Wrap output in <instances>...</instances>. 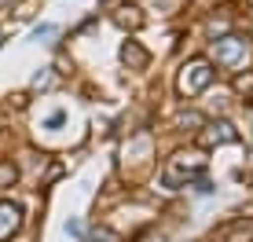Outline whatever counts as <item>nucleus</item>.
Wrapping results in <instances>:
<instances>
[{
	"label": "nucleus",
	"mask_w": 253,
	"mask_h": 242,
	"mask_svg": "<svg viewBox=\"0 0 253 242\" xmlns=\"http://www.w3.org/2000/svg\"><path fill=\"white\" fill-rule=\"evenodd\" d=\"M202 172H206V158H198L195 151H180V154H172V158L165 161V169H162V187L180 191V187H187L191 180H198Z\"/></svg>",
	"instance_id": "nucleus-1"
},
{
	"label": "nucleus",
	"mask_w": 253,
	"mask_h": 242,
	"mask_svg": "<svg viewBox=\"0 0 253 242\" xmlns=\"http://www.w3.org/2000/svg\"><path fill=\"white\" fill-rule=\"evenodd\" d=\"M213 63L224 66V70H246L250 66V40L239 37V33H224V37L213 40Z\"/></svg>",
	"instance_id": "nucleus-2"
},
{
	"label": "nucleus",
	"mask_w": 253,
	"mask_h": 242,
	"mask_svg": "<svg viewBox=\"0 0 253 242\" xmlns=\"http://www.w3.org/2000/svg\"><path fill=\"white\" fill-rule=\"evenodd\" d=\"M213 77H216L213 63H209V59H202V55H195V59H187V63H184L176 88H180V96L191 99V96H198V92H206L209 84H213Z\"/></svg>",
	"instance_id": "nucleus-3"
},
{
	"label": "nucleus",
	"mask_w": 253,
	"mask_h": 242,
	"mask_svg": "<svg viewBox=\"0 0 253 242\" xmlns=\"http://www.w3.org/2000/svg\"><path fill=\"white\" fill-rule=\"evenodd\" d=\"M195 136H198V147H224V143H235V140H239L235 125H228V121H206Z\"/></svg>",
	"instance_id": "nucleus-4"
},
{
	"label": "nucleus",
	"mask_w": 253,
	"mask_h": 242,
	"mask_svg": "<svg viewBox=\"0 0 253 242\" xmlns=\"http://www.w3.org/2000/svg\"><path fill=\"white\" fill-rule=\"evenodd\" d=\"M216 242H253V217H239L224 228H216Z\"/></svg>",
	"instance_id": "nucleus-5"
},
{
	"label": "nucleus",
	"mask_w": 253,
	"mask_h": 242,
	"mask_svg": "<svg viewBox=\"0 0 253 242\" xmlns=\"http://www.w3.org/2000/svg\"><path fill=\"white\" fill-rule=\"evenodd\" d=\"M19 224H22V209L11 205V202H0V242L11 239L19 231Z\"/></svg>",
	"instance_id": "nucleus-6"
},
{
	"label": "nucleus",
	"mask_w": 253,
	"mask_h": 242,
	"mask_svg": "<svg viewBox=\"0 0 253 242\" xmlns=\"http://www.w3.org/2000/svg\"><path fill=\"white\" fill-rule=\"evenodd\" d=\"M121 59H125L128 70H147V63H151V55L139 48V40H125V48H121Z\"/></svg>",
	"instance_id": "nucleus-7"
},
{
	"label": "nucleus",
	"mask_w": 253,
	"mask_h": 242,
	"mask_svg": "<svg viewBox=\"0 0 253 242\" xmlns=\"http://www.w3.org/2000/svg\"><path fill=\"white\" fill-rule=\"evenodd\" d=\"M114 22L121 26V30H139V26H143V15H139V7H118Z\"/></svg>",
	"instance_id": "nucleus-8"
},
{
	"label": "nucleus",
	"mask_w": 253,
	"mask_h": 242,
	"mask_svg": "<svg viewBox=\"0 0 253 242\" xmlns=\"http://www.w3.org/2000/svg\"><path fill=\"white\" fill-rule=\"evenodd\" d=\"M202 125H206V118L198 114V110H184V114H176V128H184V132H198Z\"/></svg>",
	"instance_id": "nucleus-9"
},
{
	"label": "nucleus",
	"mask_w": 253,
	"mask_h": 242,
	"mask_svg": "<svg viewBox=\"0 0 253 242\" xmlns=\"http://www.w3.org/2000/svg\"><path fill=\"white\" fill-rule=\"evenodd\" d=\"M235 92H239L242 99H250V103H253V70H250V66L235 74Z\"/></svg>",
	"instance_id": "nucleus-10"
},
{
	"label": "nucleus",
	"mask_w": 253,
	"mask_h": 242,
	"mask_svg": "<svg viewBox=\"0 0 253 242\" xmlns=\"http://www.w3.org/2000/svg\"><path fill=\"white\" fill-rule=\"evenodd\" d=\"M19 180V165L15 161H0V187H11Z\"/></svg>",
	"instance_id": "nucleus-11"
},
{
	"label": "nucleus",
	"mask_w": 253,
	"mask_h": 242,
	"mask_svg": "<svg viewBox=\"0 0 253 242\" xmlns=\"http://www.w3.org/2000/svg\"><path fill=\"white\" fill-rule=\"evenodd\" d=\"M15 4V0H0V7H11Z\"/></svg>",
	"instance_id": "nucleus-12"
}]
</instances>
